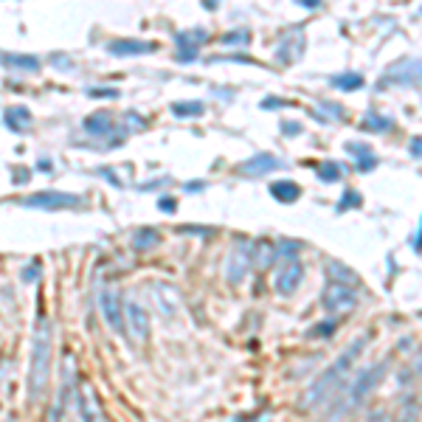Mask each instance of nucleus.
Returning <instances> with one entry per match:
<instances>
[{"label": "nucleus", "mask_w": 422, "mask_h": 422, "mask_svg": "<svg viewBox=\"0 0 422 422\" xmlns=\"http://www.w3.org/2000/svg\"><path fill=\"white\" fill-rule=\"evenodd\" d=\"M251 40V34L248 32H234V34H229V37H223V46H243V43H248Z\"/></svg>", "instance_id": "30"}, {"label": "nucleus", "mask_w": 422, "mask_h": 422, "mask_svg": "<svg viewBox=\"0 0 422 422\" xmlns=\"http://www.w3.org/2000/svg\"><path fill=\"white\" fill-rule=\"evenodd\" d=\"M116 127V118L110 113H93L90 118H85V130L90 135H110Z\"/></svg>", "instance_id": "18"}, {"label": "nucleus", "mask_w": 422, "mask_h": 422, "mask_svg": "<svg viewBox=\"0 0 422 422\" xmlns=\"http://www.w3.org/2000/svg\"><path fill=\"white\" fill-rule=\"evenodd\" d=\"M416 416H419V402H416L414 397H408V400L402 402V408L397 411V419H394V422H416Z\"/></svg>", "instance_id": "25"}, {"label": "nucleus", "mask_w": 422, "mask_h": 422, "mask_svg": "<svg viewBox=\"0 0 422 422\" xmlns=\"http://www.w3.org/2000/svg\"><path fill=\"white\" fill-rule=\"evenodd\" d=\"M419 318H422V313H419Z\"/></svg>", "instance_id": "37"}, {"label": "nucleus", "mask_w": 422, "mask_h": 422, "mask_svg": "<svg viewBox=\"0 0 422 422\" xmlns=\"http://www.w3.org/2000/svg\"><path fill=\"white\" fill-rule=\"evenodd\" d=\"M99 307H102V315H104V324L113 329V332H124V301L118 296V290L113 287H104L102 296H99Z\"/></svg>", "instance_id": "6"}, {"label": "nucleus", "mask_w": 422, "mask_h": 422, "mask_svg": "<svg viewBox=\"0 0 422 422\" xmlns=\"http://www.w3.org/2000/svg\"><path fill=\"white\" fill-rule=\"evenodd\" d=\"M315 175H318L321 183H335V180L343 177V166H341L338 161H324V163H318Z\"/></svg>", "instance_id": "22"}, {"label": "nucleus", "mask_w": 422, "mask_h": 422, "mask_svg": "<svg viewBox=\"0 0 422 422\" xmlns=\"http://www.w3.org/2000/svg\"><path fill=\"white\" fill-rule=\"evenodd\" d=\"M327 273H329V282H343V285H355L358 287V276L352 271H346L343 265H338V262H329Z\"/></svg>", "instance_id": "23"}, {"label": "nucleus", "mask_w": 422, "mask_h": 422, "mask_svg": "<svg viewBox=\"0 0 422 422\" xmlns=\"http://www.w3.org/2000/svg\"><path fill=\"white\" fill-rule=\"evenodd\" d=\"M416 248H422V231H419V237H416Z\"/></svg>", "instance_id": "35"}, {"label": "nucleus", "mask_w": 422, "mask_h": 422, "mask_svg": "<svg viewBox=\"0 0 422 422\" xmlns=\"http://www.w3.org/2000/svg\"><path fill=\"white\" fill-rule=\"evenodd\" d=\"M205 37H208V34H205L203 29L177 34V60H180V62H191V60L197 57V48L205 43Z\"/></svg>", "instance_id": "13"}, {"label": "nucleus", "mask_w": 422, "mask_h": 422, "mask_svg": "<svg viewBox=\"0 0 422 422\" xmlns=\"http://www.w3.org/2000/svg\"><path fill=\"white\" fill-rule=\"evenodd\" d=\"M422 82V60H408L397 68H391L380 85H419Z\"/></svg>", "instance_id": "12"}, {"label": "nucleus", "mask_w": 422, "mask_h": 422, "mask_svg": "<svg viewBox=\"0 0 422 422\" xmlns=\"http://www.w3.org/2000/svg\"><path fill=\"white\" fill-rule=\"evenodd\" d=\"M132 243H135V248H138V251H147V248H152V245L158 243V234H155V231H149V229H144V231H138V234H135V240H132Z\"/></svg>", "instance_id": "29"}, {"label": "nucleus", "mask_w": 422, "mask_h": 422, "mask_svg": "<svg viewBox=\"0 0 422 422\" xmlns=\"http://www.w3.org/2000/svg\"><path fill=\"white\" fill-rule=\"evenodd\" d=\"M76 408H79L82 422H107V416L99 405V397H96L93 386H88V383L76 386Z\"/></svg>", "instance_id": "8"}, {"label": "nucleus", "mask_w": 422, "mask_h": 422, "mask_svg": "<svg viewBox=\"0 0 422 422\" xmlns=\"http://www.w3.org/2000/svg\"><path fill=\"white\" fill-rule=\"evenodd\" d=\"M152 290V304L158 307V313L166 318V321H175L177 313H180V293L166 285V282H158V285H149Z\"/></svg>", "instance_id": "7"}, {"label": "nucleus", "mask_w": 422, "mask_h": 422, "mask_svg": "<svg viewBox=\"0 0 422 422\" xmlns=\"http://www.w3.org/2000/svg\"><path fill=\"white\" fill-rule=\"evenodd\" d=\"M4 121H6L15 132H23V130H29V127H32V113H29L26 107H9Z\"/></svg>", "instance_id": "19"}, {"label": "nucleus", "mask_w": 422, "mask_h": 422, "mask_svg": "<svg viewBox=\"0 0 422 422\" xmlns=\"http://www.w3.org/2000/svg\"><path fill=\"white\" fill-rule=\"evenodd\" d=\"M301 48H304V32L296 37V43H293V34H287V37L279 43V51H276V57H279L285 65H290V62H296V60L301 57Z\"/></svg>", "instance_id": "16"}, {"label": "nucleus", "mask_w": 422, "mask_h": 422, "mask_svg": "<svg viewBox=\"0 0 422 422\" xmlns=\"http://www.w3.org/2000/svg\"><path fill=\"white\" fill-rule=\"evenodd\" d=\"M161 208H163V211H169V215H172V211H175V200L163 197V200H161Z\"/></svg>", "instance_id": "33"}, {"label": "nucleus", "mask_w": 422, "mask_h": 422, "mask_svg": "<svg viewBox=\"0 0 422 422\" xmlns=\"http://www.w3.org/2000/svg\"><path fill=\"white\" fill-rule=\"evenodd\" d=\"M332 85H335L338 90H355V88H360V85H363V76H360V74H355V71H346V74L332 76Z\"/></svg>", "instance_id": "24"}, {"label": "nucleus", "mask_w": 422, "mask_h": 422, "mask_svg": "<svg viewBox=\"0 0 422 422\" xmlns=\"http://www.w3.org/2000/svg\"><path fill=\"white\" fill-rule=\"evenodd\" d=\"M360 301V290L355 285H343V282H327L324 287V296H321V304L329 315H349Z\"/></svg>", "instance_id": "4"}, {"label": "nucleus", "mask_w": 422, "mask_h": 422, "mask_svg": "<svg viewBox=\"0 0 422 422\" xmlns=\"http://www.w3.org/2000/svg\"><path fill=\"white\" fill-rule=\"evenodd\" d=\"M346 149L358 155V169H360V172H369V169L377 166V158H374V152H372L366 144H346Z\"/></svg>", "instance_id": "21"}, {"label": "nucleus", "mask_w": 422, "mask_h": 422, "mask_svg": "<svg viewBox=\"0 0 422 422\" xmlns=\"http://www.w3.org/2000/svg\"><path fill=\"white\" fill-rule=\"evenodd\" d=\"M172 110H175L177 116H183V118H191V116H200V113H203V104H200V102H183V104L177 102Z\"/></svg>", "instance_id": "28"}, {"label": "nucleus", "mask_w": 422, "mask_h": 422, "mask_svg": "<svg viewBox=\"0 0 422 422\" xmlns=\"http://www.w3.org/2000/svg\"><path fill=\"white\" fill-rule=\"evenodd\" d=\"M155 48H158L155 43H144V40H116V43H110L107 51L116 57H132V54H149Z\"/></svg>", "instance_id": "15"}, {"label": "nucleus", "mask_w": 422, "mask_h": 422, "mask_svg": "<svg viewBox=\"0 0 422 422\" xmlns=\"http://www.w3.org/2000/svg\"><path fill=\"white\" fill-rule=\"evenodd\" d=\"M349 203H360V197H358L355 191H346V197L338 203V208H349Z\"/></svg>", "instance_id": "32"}, {"label": "nucleus", "mask_w": 422, "mask_h": 422, "mask_svg": "<svg viewBox=\"0 0 422 422\" xmlns=\"http://www.w3.org/2000/svg\"><path fill=\"white\" fill-rule=\"evenodd\" d=\"M248 265H251V245H248V243H237L234 251H231L229 259H226L229 282H231V285H240L243 276L248 273Z\"/></svg>", "instance_id": "11"}, {"label": "nucleus", "mask_w": 422, "mask_h": 422, "mask_svg": "<svg viewBox=\"0 0 422 422\" xmlns=\"http://www.w3.org/2000/svg\"><path fill=\"white\" fill-rule=\"evenodd\" d=\"M6 65H15V68H29V71H37L40 62L34 57H15V54H6V57H0Z\"/></svg>", "instance_id": "27"}, {"label": "nucleus", "mask_w": 422, "mask_h": 422, "mask_svg": "<svg viewBox=\"0 0 422 422\" xmlns=\"http://www.w3.org/2000/svg\"><path fill=\"white\" fill-rule=\"evenodd\" d=\"M386 369H388V363L386 360H380V363H372V366H366L352 383H343L341 386V391L332 397V411H329V419H341L343 414H349V411H355L372 391H374V386L383 380V374H386Z\"/></svg>", "instance_id": "3"}, {"label": "nucleus", "mask_w": 422, "mask_h": 422, "mask_svg": "<svg viewBox=\"0 0 422 422\" xmlns=\"http://www.w3.org/2000/svg\"><path fill=\"white\" fill-rule=\"evenodd\" d=\"M90 96H96V99H99V96H118V90H99V88H96V90H90Z\"/></svg>", "instance_id": "34"}, {"label": "nucleus", "mask_w": 422, "mask_h": 422, "mask_svg": "<svg viewBox=\"0 0 422 422\" xmlns=\"http://www.w3.org/2000/svg\"><path fill=\"white\" fill-rule=\"evenodd\" d=\"M299 285H301V262H299V257H285V265L279 268V273L273 279V287L282 296H290Z\"/></svg>", "instance_id": "10"}, {"label": "nucleus", "mask_w": 422, "mask_h": 422, "mask_svg": "<svg viewBox=\"0 0 422 422\" xmlns=\"http://www.w3.org/2000/svg\"><path fill=\"white\" fill-rule=\"evenodd\" d=\"M124 329L130 332V338H132V343H138V346H144L147 341H149V329H152V324H149V315H147V310L138 304V301H124Z\"/></svg>", "instance_id": "5"}, {"label": "nucleus", "mask_w": 422, "mask_h": 422, "mask_svg": "<svg viewBox=\"0 0 422 422\" xmlns=\"http://www.w3.org/2000/svg\"><path fill=\"white\" fill-rule=\"evenodd\" d=\"M51 346H54V327H51V318L46 313H40L37 315V327H34V338H32V366H29V402L32 405L48 388Z\"/></svg>", "instance_id": "2"}, {"label": "nucleus", "mask_w": 422, "mask_h": 422, "mask_svg": "<svg viewBox=\"0 0 422 422\" xmlns=\"http://www.w3.org/2000/svg\"><path fill=\"white\" fill-rule=\"evenodd\" d=\"M279 166H282V161H279V158H273V155L262 152V155H254L251 161H245V163L240 166V175L259 177V175H268V172H273V169H279Z\"/></svg>", "instance_id": "14"}, {"label": "nucleus", "mask_w": 422, "mask_h": 422, "mask_svg": "<svg viewBox=\"0 0 422 422\" xmlns=\"http://www.w3.org/2000/svg\"><path fill=\"white\" fill-rule=\"evenodd\" d=\"M82 197L79 194H65V191H40L23 200V205L29 208H68V205H79Z\"/></svg>", "instance_id": "9"}, {"label": "nucleus", "mask_w": 422, "mask_h": 422, "mask_svg": "<svg viewBox=\"0 0 422 422\" xmlns=\"http://www.w3.org/2000/svg\"><path fill=\"white\" fill-rule=\"evenodd\" d=\"M273 259H276V245H273V243H268V240H259L257 245H251V265H254V268L265 271V268H268Z\"/></svg>", "instance_id": "17"}, {"label": "nucleus", "mask_w": 422, "mask_h": 422, "mask_svg": "<svg viewBox=\"0 0 422 422\" xmlns=\"http://www.w3.org/2000/svg\"><path fill=\"white\" fill-rule=\"evenodd\" d=\"M6 422H15V419H6Z\"/></svg>", "instance_id": "36"}, {"label": "nucleus", "mask_w": 422, "mask_h": 422, "mask_svg": "<svg viewBox=\"0 0 422 422\" xmlns=\"http://www.w3.org/2000/svg\"><path fill=\"white\" fill-rule=\"evenodd\" d=\"M360 130H374V132L391 130V118H383V116H377V113H369V116L360 121Z\"/></svg>", "instance_id": "26"}, {"label": "nucleus", "mask_w": 422, "mask_h": 422, "mask_svg": "<svg viewBox=\"0 0 422 422\" xmlns=\"http://www.w3.org/2000/svg\"><path fill=\"white\" fill-rule=\"evenodd\" d=\"M271 194H273L279 203H293L301 191H299V186H296L293 180H276V183H271Z\"/></svg>", "instance_id": "20"}, {"label": "nucleus", "mask_w": 422, "mask_h": 422, "mask_svg": "<svg viewBox=\"0 0 422 422\" xmlns=\"http://www.w3.org/2000/svg\"><path fill=\"white\" fill-rule=\"evenodd\" d=\"M408 152H411L414 158H422V138H411V147H408Z\"/></svg>", "instance_id": "31"}, {"label": "nucleus", "mask_w": 422, "mask_h": 422, "mask_svg": "<svg viewBox=\"0 0 422 422\" xmlns=\"http://www.w3.org/2000/svg\"><path fill=\"white\" fill-rule=\"evenodd\" d=\"M366 346H369V332H366V335H358V338L341 352V358H338L327 372H321L313 386L304 388V394H301V400H299L301 411H315V408H321L324 402H329V400L341 391V386L346 383V377H349L355 360L363 355Z\"/></svg>", "instance_id": "1"}]
</instances>
